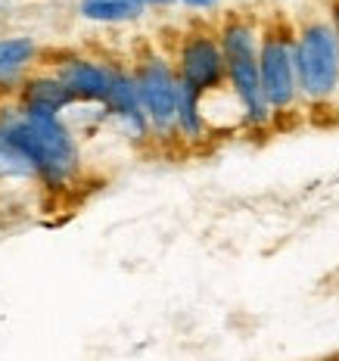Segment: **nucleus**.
Returning <instances> with one entry per match:
<instances>
[{"label": "nucleus", "instance_id": "obj_3", "mask_svg": "<svg viewBox=\"0 0 339 361\" xmlns=\"http://www.w3.org/2000/svg\"><path fill=\"white\" fill-rule=\"evenodd\" d=\"M296 72L302 100L321 103L339 90V37L330 19H312L296 32Z\"/></svg>", "mask_w": 339, "mask_h": 361}, {"label": "nucleus", "instance_id": "obj_15", "mask_svg": "<svg viewBox=\"0 0 339 361\" xmlns=\"http://www.w3.org/2000/svg\"><path fill=\"white\" fill-rule=\"evenodd\" d=\"M134 4H140V6H171V4H178V0H134Z\"/></svg>", "mask_w": 339, "mask_h": 361}, {"label": "nucleus", "instance_id": "obj_9", "mask_svg": "<svg viewBox=\"0 0 339 361\" xmlns=\"http://www.w3.org/2000/svg\"><path fill=\"white\" fill-rule=\"evenodd\" d=\"M175 131L187 140H199L202 134L209 131V122H206V112H202V94L197 87L184 85L180 81V90H178V122H175Z\"/></svg>", "mask_w": 339, "mask_h": 361}, {"label": "nucleus", "instance_id": "obj_1", "mask_svg": "<svg viewBox=\"0 0 339 361\" xmlns=\"http://www.w3.org/2000/svg\"><path fill=\"white\" fill-rule=\"evenodd\" d=\"M224 50V63H228V87L240 100L246 112V125H268L271 122V106L261 90V75H259V44L261 37L255 32L252 22L246 19H228L218 35Z\"/></svg>", "mask_w": 339, "mask_h": 361}, {"label": "nucleus", "instance_id": "obj_6", "mask_svg": "<svg viewBox=\"0 0 339 361\" xmlns=\"http://www.w3.org/2000/svg\"><path fill=\"white\" fill-rule=\"evenodd\" d=\"M178 78L197 87L202 97L228 85V63H224L221 41L209 32L187 35L178 50Z\"/></svg>", "mask_w": 339, "mask_h": 361}, {"label": "nucleus", "instance_id": "obj_14", "mask_svg": "<svg viewBox=\"0 0 339 361\" xmlns=\"http://www.w3.org/2000/svg\"><path fill=\"white\" fill-rule=\"evenodd\" d=\"M178 4H184V6H190V10H215L221 0H178Z\"/></svg>", "mask_w": 339, "mask_h": 361}, {"label": "nucleus", "instance_id": "obj_12", "mask_svg": "<svg viewBox=\"0 0 339 361\" xmlns=\"http://www.w3.org/2000/svg\"><path fill=\"white\" fill-rule=\"evenodd\" d=\"M35 44L28 37H10V41H0V78H13L22 66L32 59Z\"/></svg>", "mask_w": 339, "mask_h": 361}, {"label": "nucleus", "instance_id": "obj_11", "mask_svg": "<svg viewBox=\"0 0 339 361\" xmlns=\"http://www.w3.org/2000/svg\"><path fill=\"white\" fill-rule=\"evenodd\" d=\"M143 6L134 0H85L81 16L90 22H134L140 19Z\"/></svg>", "mask_w": 339, "mask_h": 361}, {"label": "nucleus", "instance_id": "obj_4", "mask_svg": "<svg viewBox=\"0 0 339 361\" xmlns=\"http://www.w3.org/2000/svg\"><path fill=\"white\" fill-rule=\"evenodd\" d=\"M259 75L261 90L271 112H286L299 100V72H296V35L271 28L259 44Z\"/></svg>", "mask_w": 339, "mask_h": 361}, {"label": "nucleus", "instance_id": "obj_13", "mask_svg": "<svg viewBox=\"0 0 339 361\" xmlns=\"http://www.w3.org/2000/svg\"><path fill=\"white\" fill-rule=\"evenodd\" d=\"M28 171H35L28 156L13 144L10 134L0 131V175H28Z\"/></svg>", "mask_w": 339, "mask_h": 361}, {"label": "nucleus", "instance_id": "obj_8", "mask_svg": "<svg viewBox=\"0 0 339 361\" xmlns=\"http://www.w3.org/2000/svg\"><path fill=\"white\" fill-rule=\"evenodd\" d=\"M59 81H63L75 97L106 103L109 85H112V69L97 66V63H87V59H72V63L63 66V78Z\"/></svg>", "mask_w": 339, "mask_h": 361}, {"label": "nucleus", "instance_id": "obj_7", "mask_svg": "<svg viewBox=\"0 0 339 361\" xmlns=\"http://www.w3.org/2000/svg\"><path fill=\"white\" fill-rule=\"evenodd\" d=\"M118 122L125 125V131L131 137H147L153 128H149V118L143 112L137 85H134V72H122V69H112V85H109V97L103 103Z\"/></svg>", "mask_w": 339, "mask_h": 361}, {"label": "nucleus", "instance_id": "obj_2", "mask_svg": "<svg viewBox=\"0 0 339 361\" xmlns=\"http://www.w3.org/2000/svg\"><path fill=\"white\" fill-rule=\"evenodd\" d=\"M10 134V140L22 153L28 156V162L35 165V171H41L47 180H63L78 162L75 153V140L63 125L56 122V116L50 112H32L25 109V116L19 122L4 128Z\"/></svg>", "mask_w": 339, "mask_h": 361}, {"label": "nucleus", "instance_id": "obj_10", "mask_svg": "<svg viewBox=\"0 0 339 361\" xmlns=\"http://www.w3.org/2000/svg\"><path fill=\"white\" fill-rule=\"evenodd\" d=\"M75 100V94L69 87L63 85V81H32L25 90V109L32 112H50V116H56L63 106H69V103Z\"/></svg>", "mask_w": 339, "mask_h": 361}, {"label": "nucleus", "instance_id": "obj_5", "mask_svg": "<svg viewBox=\"0 0 339 361\" xmlns=\"http://www.w3.org/2000/svg\"><path fill=\"white\" fill-rule=\"evenodd\" d=\"M134 85H137L143 112L149 128L159 134H171L178 122V90L180 78L178 69L162 56H147L134 66Z\"/></svg>", "mask_w": 339, "mask_h": 361}]
</instances>
